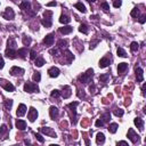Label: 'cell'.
<instances>
[{
    "instance_id": "74e56055",
    "label": "cell",
    "mask_w": 146,
    "mask_h": 146,
    "mask_svg": "<svg viewBox=\"0 0 146 146\" xmlns=\"http://www.w3.org/2000/svg\"><path fill=\"white\" fill-rule=\"evenodd\" d=\"M7 131H8V128H7V126L2 125L1 127H0V137H1V136H3L5 134H7Z\"/></svg>"
},
{
    "instance_id": "ba28073f",
    "label": "cell",
    "mask_w": 146,
    "mask_h": 146,
    "mask_svg": "<svg viewBox=\"0 0 146 146\" xmlns=\"http://www.w3.org/2000/svg\"><path fill=\"white\" fill-rule=\"evenodd\" d=\"M135 73H136V79L137 82H142L144 80V71L142 68H136L135 69Z\"/></svg>"
},
{
    "instance_id": "e575fe53",
    "label": "cell",
    "mask_w": 146,
    "mask_h": 146,
    "mask_svg": "<svg viewBox=\"0 0 146 146\" xmlns=\"http://www.w3.org/2000/svg\"><path fill=\"white\" fill-rule=\"evenodd\" d=\"M7 45H8V48L14 49L15 47H16V41L14 40L13 38H9V39H8V42H7Z\"/></svg>"
},
{
    "instance_id": "c3c4849f",
    "label": "cell",
    "mask_w": 146,
    "mask_h": 146,
    "mask_svg": "<svg viewBox=\"0 0 146 146\" xmlns=\"http://www.w3.org/2000/svg\"><path fill=\"white\" fill-rule=\"evenodd\" d=\"M121 5H122V2L120 1V0H115L113 2V6L115 7V8H119V7H121Z\"/></svg>"
},
{
    "instance_id": "9c48e42d",
    "label": "cell",
    "mask_w": 146,
    "mask_h": 146,
    "mask_svg": "<svg viewBox=\"0 0 146 146\" xmlns=\"http://www.w3.org/2000/svg\"><path fill=\"white\" fill-rule=\"evenodd\" d=\"M5 55L6 57H8L9 60H14V58H16V50L15 49H10V48H7L6 49V52H5Z\"/></svg>"
},
{
    "instance_id": "484cf974",
    "label": "cell",
    "mask_w": 146,
    "mask_h": 146,
    "mask_svg": "<svg viewBox=\"0 0 146 146\" xmlns=\"http://www.w3.org/2000/svg\"><path fill=\"white\" fill-rule=\"evenodd\" d=\"M118 128H119V126H118V123H111V125L108 126V131L111 134H115L116 130H118Z\"/></svg>"
},
{
    "instance_id": "db71d44e",
    "label": "cell",
    "mask_w": 146,
    "mask_h": 146,
    "mask_svg": "<svg viewBox=\"0 0 146 146\" xmlns=\"http://www.w3.org/2000/svg\"><path fill=\"white\" fill-rule=\"evenodd\" d=\"M145 21H146V15H143V16L139 18V23H141V24H144Z\"/></svg>"
},
{
    "instance_id": "6125c7cd",
    "label": "cell",
    "mask_w": 146,
    "mask_h": 146,
    "mask_svg": "<svg viewBox=\"0 0 146 146\" xmlns=\"http://www.w3.org/2000/svg\"><path fill=\"white\" fill-rule=\"evenodd\" d=\"M90 18H95V19H96V18H98V16H97V15H95V16H91Z\"/></svg>"
},
{
    "instance_id": "6f0895ef",
    "label": "cell",
    "mask_w": 146,
    "mask_h": 146,
    "mask_svg": "<svg viewBox=\"0 0 146 146\" xmlns=\"http://www.w3.org/2000/svg\"><path fill=\"white\" fill-rule=\"evenodd\" d=\"M56 5H57L56 1H52V2H48V3H47V6H48V7H53V6H56Z\"/></svg>"
},
{
    "instance_id": "8fae6325",
    "label": "cell",
    "mask_w": 146,
    "mask_h": 146,
    "mask_svg": "<svg viewBox=\"0 0 146 146\" xmlns=\"http://www.w3.org/2000/svg\"><path fill=\"white\" fill-rule=\"evenodd\" d=\"M79 105V102H73V103H70L68 105V107L70 108L71 111L73 112V118H74V123L76 122V120H75V116H76V106Z\"/></svg>"
},
{
    "instance_id": "f907efd6",
    "label": "cell",
    "mask_w": 146,
    "mask_h": 146,
    "mask_svg": "<svg viewBox=\"0 0 146 146\" xmlns=\"http://www.w3.org/2000/svg\"><path fill=\"white\" fill-rule=\"evenodd\" d=\"M30 58L31 60H35V58H37V54H35L34 50H31L30 52Z\"/></svg>"
},
{
    "instance_id": "be15d7a7",
    "label": "cell",
    "mask_w": 146,
    "mask_h": 146,
    "mask_svg": "<svg viewBox=\"0 0 146 146\" xmlns=\"http://www.w3.org/2000/svg\"><path fill=\"white\" fill-rule=\"evenodd\" d=\"M49 146H60V145H57V144H50Z\"/></svg>"
},
{
    "instance_id": "52a82bcc",
    "label": "cell",
    "mask_w": 146,
    "mask_h": 146,
    "mask_svg": "<svg viewBox=\"0 0 146 146\" xmlns=\"http://www.w3.org/2000/svg\"><path fill=\"white\" fill-rule=\"evenodd\" d=\"M10 74L14 76H21L24 74V70L22 68H18V66H13L10 69Z\"/></svg>"
},
{
    "instance_id": "f546056e",
    "label": "cell",
    "mask_w": 146,
    "mask_h": 146,
    "mask_svg": "<svg viewBox=\"0 0 146 146\" xmlns=\"http://www.w3.org/2000/svg\"><path fill=\"white\" fill-rule=\"evenodd\" d=\"M31 42H32L31 37H27V35H24V37H23V45H24V46H30Z\"/></svg>"
},
{
    "instance_id": "d590c367",
    "label": "cell",
    "mask_w": 146,
    "mask_h": 146,
    "mask_svg": "<svg viewBox=\"0 0 146 146\" xmlns=\"http://www.w3.org/2000/svg\"><path fill=\"white\" fill-rule=\"evenodd\" d=\"M32 79H33V81H34V82H39V81H40V80H41V74H40V72H34V74H33Z\"/></svg>"
},
{
    "instance_id": "680465c9",
    "label": "cell",
    "mask_w": 146,
    "mask_h": 146,
    "mask_svg": "<svg viewBox=\"0 0 146 146\" xmlns=\"http://www.w3.org/2000/svg\"><path fill=\"white\" fill-rule=\"evenodd\" d=\"M89 90H90V92H95V90H96V87H95V84H91V86L89 87Z\"/></svg>"
},
{
    "instance_id": "bcb514c9",
    "label": "cell",
    "mask_w": 146,
    "mask_h": 146,
    "mask_svg": "<svg viewBox=\"0 0 146 146\" xmlns=\"http://www.w3.org/2000/svg\"><path fill=\"white\" fill-rule=\"evenodd\" d=\"M41 23H42V25H43L45 27H50V26H52V21L42 19V21H41Z\"/></svg>"
},
{
    "instance_id": "5b68a950",
    "label": "cell",
    "mask_w": 146,
    "mask_h": 146,
    "mask_svg": "<svg viewBox=\"0 0 146 146\" xmlns=\"http://www.w3.org/2000/svg\"><path fill=\"white\" fill-rule=\"evenodd\" d=\"M40 133L45 134V135L49 136V137H52V138H56L57 137L56 133H55L52 128H49V127H41L40 128Z\"/></svg>"
},
{
    "instance_id": "f1b7e54d",
    "label": "cell",
    "mask_w": 146,
    "mask_h": 146,
    "mask_svg": "<svg viewBox=\"0 0 146 146\" xmlns=\"http://www.w3.org/2000/svg\"><path fill=\"white\" fill-rule=\"evenodd\" d=\"M74 7H75L78 10L81 11V13H86V10H87L86 7H84V5L82 2H76L75 5H74Z\"/></svg>"
},
{
    "instance_id": "836d02e7",
    "label": "cell",
    "mask_w": 146,
    "mask_h": 146,
    "mask_svg": "<svg viewBox=\"0 0 146 146\" xmlns=\"http://www.w3.org/2000/svg\"><path fill=\"white\" fill-rule=\"evenodd\" d=\"M65 56H66V58H68V63H71L73 60H74V56L72 55V53H71L70 50H65Z\"/></svg>"
},
{
    "instance_id": "44dd1931",
    "label": "cell",
    "mask_w": 146,
    "mask_h": 146,
    "mask_svg": "<svg viewBox=\"0 0 146 146\" xmlns=\"http://www.w3.org/2000/svg\"><path fill=\"white\" fill-rule=\"evenodd\" d=\"M73 31V27L72 26H63V27H61L60 29V32L62 33V34H70L71 32Z\"/></svg>"
},
{
    "instance_id": "d6a6232c",
    "label": "cell",
    "mask_w": 146,
    "mask_h": 146,
    "mask_svg": "<svg viewBox=\"0 0 146 146\" xmlns=\"http://www.w3.org/2000/svg\"><path fill=\"white\" fill-rule=\"evenodd\" d=\"M79 31L82 32L83 34H88V26H87V24L82 23V24L80 25V27H79Z\"/></svg>"
},
{
    "instance_id": "ac0fdd59",
    "label": "cell",
    "mask_w": 146,
    "mask_h": 146,
    "mask_svg": "<svg viewBox=\"0 0 146 146\" xmlns=\"http://www.w3.org/2000/svg\"><path fill=\"white\" fill-rule=\"evenodd\" d=\"M15 126H16L17 129H19V130H24L25 128H26V122H25L24 120H17L16 123H15Z\"/></svg>"
},
{
    "instance_id": "603a6c76",
    "label": "cell",
    "mask_w": 146,
    "mask_h": 146,
    "mask_svg": "<svg viewBox=\"0 0 146 146\" xmlns=\"http://www.w3.org/2000/svg\"><path fill=\"white\" fill-rule=\"evenodd\" d=\"M71 22V18L68 16V15H64V14H62L60 17V23H62V24H68V23H70Z\"/></svg>"
},
{
    "instance_id": "ab89813d",
    "label": "cell",
    "mask_w": 146,
    "mask_h": 146,
    "mask_svg": "<svg viewBox=\"0 0 146 146\" xmlns=\"http://www.w3.org/2000/svg\"><path fill=\"white\" fill-rule=\"evenodd\" d=\"M11 106H13V99H6L5 100V107L7 110H10Z\"/></svg>"
},
{
    "instance_id": "94428289",
    "label": "cell",
    "mask_w": 146,
    "mask_h": 146,
    "mask_svg": "<svg viewBox=\"0 0 146 146\" xmlns=\"http://www.w3.org/2000/svg\"><path fill=\"white\" fill-rule=\"evenodd\" d=\"M24 143H25V144H26V145H30V144H31V143H30V142L27 141V139H25V141H24Z\"/></svg>"
},
{
    "instance_id": "d4e9b609",
    "label": "cell",
    "mask_w": 146,
    "mask_h": 146,
    "mask_svg": "<svg viewBox=\"0 0 146 146\" xmlns=\"http://www.w3.org/2000/svg\"><path fill=\"white\" fill-rule=\"evenodd\" d=\"M19 8H21L22 10H29V9L31 8V3L29 2V1H23V2H21V5H19Z\"/></svg>"
},
{
    "instance_id": "d6986e66",
    "label": "cell",
    "mask_w": 146,
    "mask_h": 146,
    "mask_svg": "<svg viewBox=\"0 0 146 146\" xmlns=\"http://www.w3.org/2000/svg\"><path fill=\"white\" fill-rule=\"evenodd\" d=\"M71 88L69 86H63V97L64 98H69L71 96Z\"/></svg>"
},
{
    "instance_id": "f35d334b",
    "label": "cell",
    "mask_w": 146,
    "mask_h": 146,
    "mask_svg": "<svg viewBox=\"0 0 146 146\" xmlns=\"http://www.w3.org/2000/svg\"><path fill=\"white\" fill-rule=\"evenodd\" d=\"M50 96H52L53 98H58L61 96V91L60 90H57V89H55V90H53V91L50 92Z\"/></svg>"
},
{
    "instance_id": "2e32d148",
    "label": "cell",
    "mask_w": 146,
    "mask_h": 146,
    "mask_svg": "<svg viewBox=\"0 0 146 146\" xmlns=\"http://www.w3.org/2000/svg\"><path fill=\"white\" fill-rule=\"evenodd\" d=\"M104 142H105V135L103 133H98L96 136V143L98 145H102V144H104Z\"/></svg>"
},
{
    "instance_id": "cb8c5ba5",
    "label": "cell",
    "mask_w": 146,
    "mask_h": 146,
    "mask_svg": "<svg viewBox=\"0 0 146 146\" xmlns=\"http://www.w3.org/2000/svg\"><path fill=\"white\" fill-rule=\"evenodd\" d=\"M16 53H17V55H18L21 58L24 60L25 57H26V55H27V49L26 48H21V49H18Z\"/></svg>"
},
{
    "instance_id": "e7e4bbea",
    "label": "cell",
    "mask_w": 146,
    "mask_h": 146,
    "mask_svg": "<svg viewBox=\"0 0 146 146\" xmlns=\"http://www.w3.org/2000/svg\"><path fill=\"white\" fill-rule=\"evenodd\" d=\"M13 146H19V145H13Z\"/></svg>"
},
{
    "instance_id": "7c38bea8",
    "label": "cell",
    "mask_w": 146,
    "mask_h": 146,
    "mask_svg": "<svg viewBox=\"0 0 146 146\" xmlns=\"http://www.w3.org/2000/svg\"><path fill=\"white\" fill-rule=\"evenodd\" d=\"M26 110L27 108H26V106H25L24 104H19L18 107H17V111H16V115L19 116V118L23 116L25 113H26Z\"/></svg>"
},
{
    "instance_id": "277c9868",
    "label": "cell",
    "mask_w": 146,
    "mask_h": 146,
    "mask_svg": "<svg viewBox=\"0 0 146 146\" xmlns=\"http://www.w3.org/2000/svg\"><path fill=\"white\" fill-rule=\"evenodd\" d=\"M127 137L129 138V139H130L131 142H133L134 144H136V143H138V142H139V136H138L137 134L135 133V130H134L133 128H130V129L128 130Z\"/></svg>"
},
{
    "instance_id": "816d5d0a",
    "label": "cell",
    "mask_w": 146,
    "mask_h": 146,
    "mask_svg": "<svg viewBox=\"0 0 146 146\" xmlns=\"http://www.w3.org/2000/svg\"><path fill=\"white\" fill-rule=\"evenodd\" d=\"M116 146H129V145H128V143H127V142L121 141V142H119V143L116 144Z\"/></svg>"
},
{
    "instance_id": "4316f807",
    "label": "cell",
    "mask_w": 146,
    "mask_h": 146,
    "mask_svg": "<svg viewBox=\"0 0 146 146\" xmlns=\"http://www.w3.org/2000/svg\"><path fill=\"white\" fill-rule=\"evenodd\" d=\"M2 87H3V89L6 90V91H14L15 90V87L13 86L11 83H9V82H7V83H3L2 84Z\"/></svg>"
},
{
    "instance_id": "8d00e7d4",
    "label": "cell",
    "mask_w": 146,
    "mask_h": 146,
    "mask_svg": "<svg viewBox=\"0 0 146 146\" xmlns=\"http://www.w3.org/2000/svg\"><path fill=\"white\" fill-rule=\"evenodd\" d=\"M116 54H118V56H120V57H127L128 56L127 53H126L122 48H118V50H116Z\"/></svg>"
},
{
    "instance_id": "3957f363",
    "label": "cell",
    "mask_w": 146,
    "mask_h": 146,
    "mask_svg": "<svg viewBox=\"0 0 146 146\" xmlns=\"http://www.w3.org/2000/svg\"><path fill=\"white\" fill-rule=\"evenodd\" d=\"M2 17L5 19H7V21H11V19H14V17H15V13H14L13 8L7 7V8L5 9V11L2 13Z\"/></svg>"
},
{
    "instance_id": "f6af8a7d",
    "label": "cell",
    "mask_w": 146,
    "mask_h": 146,
    "mask_svg": "<svg viewBox=\"0 0 146 146\" xmlns=\"http://www.w3.org/2000/svg\"><path fill=\"white\" fill-rule=\"evenodd\" d=\"M130 15H131V16H133V17H137L138 15H139V9H138L137 7H135V8H134L133 10H131V13H130Z\"/></svg>"
},
{
    "instance_id": "7a4b0ae2",
    "label": "cell",
    "mask_w": 146,
    "mask_h": 146,
    "mask_svg": "<svg viewBox=\"0 0 146 146\" xmlns=\"http://www.w3.org/2000/svg\"><path fill=\"white\" fill-rule=\"evenodd\" d=\"M24 91L25 92H29V94H31V92H38L39 91V87L37 86L35 83H33V82H26V83L24 84Z\"/></svg>"
},
{
    "instance_id": "4dcf8cb0",
    "label": "cell",
    "mask_w": 146,
    "mask_h": 146,
    "mask_svg": "<svg viewBox=\"0 0 146 146\" xmlns=\"http://www.w3.org/2000/svg\"><path fill=\"white\" fill-rule=\"evenodd\" d=\"M52 16H53V11L52 10H46L43 13V19H47V21H52Z\"/></svg>"
},
{
    "instance_id": "11a10c76",
    "label": "cell",
    "mask_w": 146,
    "mask_h": 146,
    "mask_svg": "<svg viewBox=\"0 0 146 146\" xmlns=\"http://www.w3.org/2000/svg\"><path fill=\"white\" fill-rule=\"evenodd\" d=\"M98 42H99V40H95V41H94V42H92V43H90V49L95 48V47H96V45H97Z\"/></svg>"
},
{
    "instance_id": "7402d4cb",
    "label": "cell",
    "mask_w": 146,
    "mask_h": 146,
    "mask_svg": "<svg viewBox=\"0 0 146 146\" xmlns=\"http://www.w3.org/2000/svg\"><path fill=\"white\" fill-rule=\"evenodd\" d=\"M45 58H43V57H37V58H35L34 60V65L35 66H38V68H41V66H43V64H45Z\"/></svg>"
},
{
    "instance_id": "83f0119b",
    "label": "cell",
    "mask_w": 146,
    "mask_h": 146,
    "mask_svg": "<svg viewBox=\"0 0 146 146\" xmlns=\"http://www.w3.org/2000/svg\"><path fill=\"white\" fill-rule=\"evenodd\" d=\"M110 119H111V113H110V112H106V113L100 115V120H102L103 122H108Z\"/></svg>"
},
{
    "instance_id": "6da1fadb",
    "label": "cell",
    "mask_w": 146,
    "mask_h": 146,
    "mask_svg": "<svg viewBox=\"0 0 146 146\" xmlns=\"http://www.w3.org/2000/svg\"><path fill=\"white\" fill-rule=\"evenodd\" d=\"M92 75H94V70H92V69H89V70H87L86 73H82L81 75H79L78 80L81 82V83H88V82L91 81Z\"/></svg>"
},
{
    "instance_id": "8992f818",
    "label": "cell",
    "mask_w": 146,
    "mask_h": 146,
    "mask_svg": "<svg viewBox=\"0 0 146 146\" xmlns=\"http://www.w3.org/2000/svg\"><path fill=\"white\" fill-rule=\"evenodd\" d=\"M37 118H38V111L34 107H30L29 113H27V119L30 120V122H34Z\"/></svg>"
},
{
    "instance_id": "e0dca14e",
    "label": "cell",
    "mask_w": 146,
    "mask_h": 146,
    "mask_svg": "<svg viewBox=\"0 0 146 146\" xmlns=\"http://www.w3.org/2000/svg\"><path fill=\"white\" fill-rule=\"evenodd\" d=\"M134 123H135V126L139 130H143L144 129V121L141 119V118H136V119L134 120Z\"/></svg>"
},
{
    "instance_id": "91938a15",
    "label": "cell",
    "mask_w": 146,
    "mask_h": 146,
    "mask_svg": "<svg viewBox=\"0 0 146 146\" xmlns=\"http://www.w3.org/2000/svg\"><path fill=\"white\" fill-rule=\"evenodd\" d=\"M145 89H146V84L144 83L143 86H142V94H143V96H145Z\"/></svg>"
},
{
    "instance_id": "5bb4252c",
    "label": "cell",
    "mask_w": 146,
    "mask_h": 146,
    "mask_svg": "<svg viewBox=\"0 0 146 146\" xmlns=\"http://www.w3.org/2000/svg\"><path fill=\"white\" fill-rule=\"evenodd\" d=\"M49 114H50V118L55 120L57 116H58V114H60V111H58V108H57L56 106H50V108H49Z\"/></svg>"
},
{
    "instance_id": "7dc6e473",
    "label": "cell",
    "mask_w": 146,
    "mask_h": 146,
    "mask_svg": "<svg viewBox=\"0 0 146 146\" xmlns=\"http://www.w3.org/2000/svg\"><path fill=\"white\" fill-rule=\"evenodd\" d=\"M34 136H35V138H37V139H38V141L40 142V143H43V142H45V139H43V137L40 135V134H35Z\"/></svg>"
},
{
    "instance_id": "30bf717a",
    "label": "cell",
    "mask_w": 146,
    "mask_h": 146,
    "mask_svg": "<svg viewBox=\"0 0 146 146\" xmlns=\"http://www.w3.org/2000/svg\"><path fill=\"white\" fill-rule=\"evenodd\" d=\"M43 43L47 45V46H52L53 43H54V33H49L43 39Z\"/></svg>"
},
{
    "instance_id": "b9f144b4",
    "label": "cell",
    "mask_w": 146,
    "mask_h": 146,
    "mask_svg": "<svg viewBox=\"0 0 146 146\" xmlns=\"http://www.w3.org/2000/svg\"><path fill=\"white\" fill-rule=\"evenodd\" d=\"M108 78H110V74H107V73H105V74H102V75L99 76V81L100 82H106L108 80Z\"/></svg>"
},
{
    "instance_id": "681fc988",
    "label": "cell",
    "mask_w": 146,
    "mask_h": 146,
    "mask_svg": "<svg viewBox=\"0 0 146 146\" xmlns=\"http://www.w3.org/2000/svg\"><path fill=\"white\" fill-rule=\"evenodd\" d=\"M95 125H96V127H97V128H99V127H103V126H104V122L102 121L100 119H98L97 121H96V123H95Z\"/></svg>"
},
{
    "instance_id": "ee69618b",
    "label": "cell",
    "mask_w": 146,
    "mask_h": 146,
    "mask_svg": "<svg viewBox=\"0 0 146 146\" xmlns=\"http://www.w3.org/2000/svg\"><path fill=\"white\" fill-rule=\"evenodd\" d=\"M123 110H121V108H115L114 110V115H116V116H122L123 115Z\"/></svg>"
},
{
    "instance_id": "1f68e13d",
    "label": "cell",
    "mask_w": 146,
    "mask_h": 146,
    "mask_svg": "<svg viewBox=\"0 0 146 146\" xmlns=\"http://www.w3.org/2000/svg\"><path fill=\"white\" fill-rule=\"evenodd\" d=\"M138 48H139V45H138L136 41H133V42L130 43V50H131V52H134V53L137 52Z\"/></svg>"
},
{
    "instance_id": "ffe728a7",
    "label": "cell",
    "mask_w": 146,
    "mask_h": 146,
    "mask_svg": "<svg viewBox=\"0 0 146 146\" xmlns=\"http://www.w3.org/2000/svg\"><path fill=\"white\" fill-rule=\"evenodd\" d=\"M128 69V64L127 63H119V65H118V72H119V74H122V73L125 72L126 70Z\"/></svg>"
},
{
    "instance_id": "9a60e30c",
    "label": "cell",
    "mask_w": 146,
    "mask_h": 146,
    "mask_svg": "<svg viewBox=\"0 0 146 146\" xmlns=\"http://www.w3.org/2000/svg\"><path fill=\"white\" fill-rule=\"evenodd\" d=\"M99 68L100 69H105V68H107L108 65H110V58L108 57H103L102 60L99 61Z\"/></svg>"
},
{
    "instance_id": "4fadbf2b",
    "label": "cell",
    "mask_w": 146,
    "mask_h": 146,
    "mask_svg": "<svg viewBox=\"0 0 146 146\" xmlns=\"http://www.w3.org/2000/svg\"><path fill=\"white\" fill-rule=\"evenodd\" d=\"M48 74L50 78H57V76L60 75V69L53 66V68H50L48 70Z\"/></svg>"
},
{
    "instance_id": "7bdbcfd3",
    "label": "cell",
    "mask_w": 146,
    "mask_h": 146,
    "mask_svg": "<svg viewBox=\"0 0 146 146\" xmlns=\"http://www.w3.org/2000/svg\"><path fill=\"white\" fill-rule=\"evenodd\" d=\"M100 8L103 9L104 11H108V9H110V5H108L106 1H104V2L100 3Z\"/></svg>"
},
{
    "instance_id": "60d3db41",
    "label": "cell",
    "mask_w": 146,
    "mask_h": 146,
    "mask_svg": "<svg viewBox=\"0 0 146 146\" xmlns=\"http://www.w3.org/2000/svg\"><path fill=\"white\" fill-rule=\"evenodd\" d=\"M57 46L60 47V48H64V47H68V41L66 40H60L58 42H57Z\"/></svg>"
},
{
    "instance_id": "f5cc1de1",
    "label": "cell",
    "mask_w": 146,
    "mask_h": 146,
    "mask_svg": "<svg viewBox=\"0 0 146 146\" xmlns=\"http://www.w3.org/2000/svg\"><path fill=\"white\" fill-rule=\"evenodd\" d=\"M5 66V62H3V58H2V56L0 55V70Z\"/></svg>"
},
{
    "instance_id": "9f6ffc18",
    "label": "cell",
    "mask_w": 146,
    "mask_h": 146,
    "mask_svg": "<svg viewBox=\"0 0 146 146\" xmlns=\"http://www.w3.org/2000/svg\"><path fill=\"white\" fill-rule=\"evenodd\" d=\"M49 53H50L52 55H54V56H55V55L58 54V49H52V50H50Z\"/></svg>"
}]
</instances>
